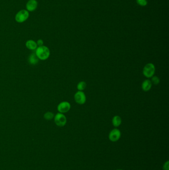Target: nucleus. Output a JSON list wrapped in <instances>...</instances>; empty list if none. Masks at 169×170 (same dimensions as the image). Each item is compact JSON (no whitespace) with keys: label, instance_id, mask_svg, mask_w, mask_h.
I'll return each instance as SVG.
<instances>
[{"label":"nucleus","instance_id":"13","mask_svg":"<svg viewBox=\"0 0 169 170\" xmlns=\"http://www.w3.org/2000/svg\"><path fill=\"white\" fill-rule=\"evenodd\" d=\"M86 83L84 81H80L77 85V89L78 91H83L86 88Z\"/></svg>","mask_w":169,"mask_h":170},{"label":"nucleus","instance_id":"10","mask_svg":"<svg viewBox=\"0 0 169 170\" xmlns=\"http://www.w3.org/2000/svg\"><path fill=\"white\" fill-rule=\"evenodd\" d=\"M25 45L27 48L31 50H34L37 48V45L36 42L33 40H28L27 41Z\"/></svg>","mask_w":169,"mask_h":170},{"label":"nucleus","instance_id":"19","mask_svg":"<svg viewBox=\"0 0 169 170\" xmlns=\"http://www.w3.org/2000/svg\"></svg>","mask_w":169,"mask_h":170},{"label":"nucleus","instance_id":"14","mask_svg":"<svg viewBox=\"0 0 169 170\" xmlns=\"http://www.w3.org/2000/svg\"><path fill=\"white\" fill-rule=\"evenodd\" d=\"M44 118L45 119L50 121L53 119L54 118V115L53 112H46L44 115Z\"/></svg>","mask_w":169,"mask_h":170},{"label":"nucleus","instance_id":"15","mask_svg":"<svg viewBox=\"0 0 169 170\" xmlns=\"http://www.w3.org/2000/svg\"><path fill=\"white\" fill-rule=\"evenodd\" d=\"M151 82L152 84L154 85H157L160 82V80L159 77L153 76V77H151Z\"/></svg>","mask_w":169,"mask_h":170},{"label":"nucleus","instance_id":"12","mask_svg":"<svg viewBox=\"0 0 169 170\" xmlns=\"http://www.w3.org/2000/svg\"><path fill=\"white\" fill-rule=\"evenodd\" d=\"M38 61H39V59L36 56L35 53H32L31 55L29 56V58H28V62L30 64H32V65H36L38 63Z\"/></svg>","mask_w":169,"mask_h":170},{"label":"nucleus","instance_id":"7","mask_svg":"<svg viewBox=\"0 0 169 170\" xmlns=\"http://www.w3.org/2000/svg\"><path fill=\"white\" fill-rule=\"evenodd\" d=\"M121 136V132L117 128L113 129L109 134V139L112 142H116L120 139Z\"/></svg>","mask_w":169,"mask_h":170},{"label":"nucleus","instance_id":"6","mask_svg":"<svg viewBox=\"0 0 169 170\" xmlns=\"http://www.w3.org/2000/svg\"><path fill=\"white\" fill-rule=\"evenodd\" d=\"M71 108V104L68 102L64 101L58 105L57 109L60 113H64L68 112Z\"/></svg>","mask_w":169,"mask_h":170},{"label":"nucleus","instance_id":"5","mask_svg":"<svg viewBox=\"0 0 169 170\" xmlns=\"http://www.w3.org/2000/svg\"><path fill=\"white\" fill-rule=\"evenodd\" d=\"M75 102L79 105H83L86 101V97L83 91L77 92L74 96Z\"/></svg>","mask_w":169,"mask_h":170},{"label":"nucleus","instance_id":"2","mask_svg":"<svg viewBox=\"0 0 169 170\" xmlns=\"http://www.w3.org/2000/svg\"><path fill=\"white\" fill-rule=\"evenodd\" d=\"M155 72V67L153 63H149L145 65L143 69V74L147 78L153 77Z\"/></svg>","mask_w":169,"mask_h":170},{"label":"nucleus","instance_id":"9","mask_svg":"<svg viewBox=\"0 0 169 170\" xmlns=\"http://www.w3.org/2000/svg\"><path fill=\"white\" fill-rule=\"evenodd\" d=\"M152 84L150 80L147 79L142 82L141 85V88L142 90L144 92H148L150 90L152 87Z\"/></svg>","mask_w":169,"mask_h":170},{"label":"nucleus","instance_id":"3","mask_svg":"<svg viewBox=\"0 0 169 170\" xmlns=\"http://www.w3.org/2000/svg\"><path fill=\"white\" fill-rule=\"evenodd\" d=\"M29 16V12L26 10H22L17 12L15 16V20L19 23H22L25 22Z\"/></svg>","mask_w":169,"mask_h":170},{"label":"nucleus","instance_id":"16","mask_svg":"<svg viewBox=\"0 0 169 170\" xmlns=\"http://www.w3.org/2000/svg\"><path fill=\"white\" fill-rule=\"evenodd\" d=\"M137 4L140 6H146L147 4V0H136Z\"/></svg>","mask_w":169,"mask_h":170},{"label":"nucleus","instance_id":"18","mask_svg":"<svg viewBox=\"0 0 169 170\" xmlns=\"http://www.w3.org/2000/svg\"><path fill=\"white\" fill-rule=\"evenodd\" d=\"M169 161H167L163 166L164 170H169Z\"/></svg>","mask_w":169,"mask_h":170},{"label":"nucleus","instance_id":"11","mask_svg":"<svg viewBox=\"0 0 169 170\" xmlns=\"http://www.w3.org/2000/svg\"><path fill=\"white\" fill-rule=\"evenodd\" d=\"M121 122H122V121H121V118L118 115H115L114 116L112 121L113 126L116 127H119L121 124Z\"/></svg>","mask_w":169,"mask_h":170},{"label":"nucleus","instance_id":"1","mask_svg":"<svg viewBox=\"0 0 169 170\" xmlns=\"http://www.w3.org/2000/svg\"><path fill=\"white\" fill-rule=\"evenodd\" d=\"M35 54L39 59L41 60H45L49 57L50 55V51L48 47L43 45L39 46L36 49Z\"/></svg>","mask_w":169,"mask_h":170},{"label":"nucleus","instance_id":"8","mask_svg":"<svg viewBox=\"0 0 169 170\" xmlns=\"http://www.w3.org/2000/svg\"><path fill=\"white\" fill-rule=\"evenodd\" d=\"M37 7L38 2L36 0H29L26 3V10L28 12H34Z\"/></svg>","mask_w":169,"mask_h":170},{"label":"nucleus","instance_id":"4","mask_svg":"<svg viewBox=\"0 0 169 170\" xmlns=\"http://www.w3.org/2000/svg\"><path fill=\"white\" fill-rule=\"evenodd\" d=\"M54 118L55 123L58 127H63L67 124V118L63 113H57Z\"/></svg>","mask_w":169,"mask_h":170},{"label":"nucleus","instance_id":"17","mask_svg":"<svg viewBox=\"0 0 169 170\" xmlns=\"http://www.w3.org/2000/svg\"><path fill=\"white\" fill-rule=\"evenodd\" d=\"M36 43H37V45L38 46H43L44 44L43 40L42 39H39V40H38L36 42Z\"/></svg>","mask_w":169,"mask_h":170}]
</instances>
